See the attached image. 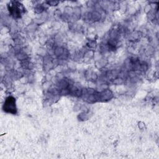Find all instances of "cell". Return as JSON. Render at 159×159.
Wrapping results in <instances>:
<instances>
[{
	"label": "cell",
	"mask_w": 159,
	"mask_h": 159,
	"mask_svg": "<svg viewBox=\"0 0 159 159\" xmlns=\"http://www.w3.org/2000/svg\"><path fill=\"white\" fill-rule=\"evenodd\" d=\"M8 9L11 14L16 18L20 17L25 11L22 4L17 1L11 2L8 6Z\"/></svg>",
	"instance_id": "1"
},
{
	"label": "cell",
	"mask_w": 159,
	"mask_h": 159,
	"mask_svg": "<svg viewBox=\"0 0 159 159\" xmlns=\"http://www.w3.org/2000/svg\"><path fill=\"white\" fill-rule=\"evenodd\" d=\"M3 109L5 112L15 114L17 112L16 107V100L15 99L12 97H8L4 104Z\"/></svg>",
	"instance_id": "2"
}]
</instances>
